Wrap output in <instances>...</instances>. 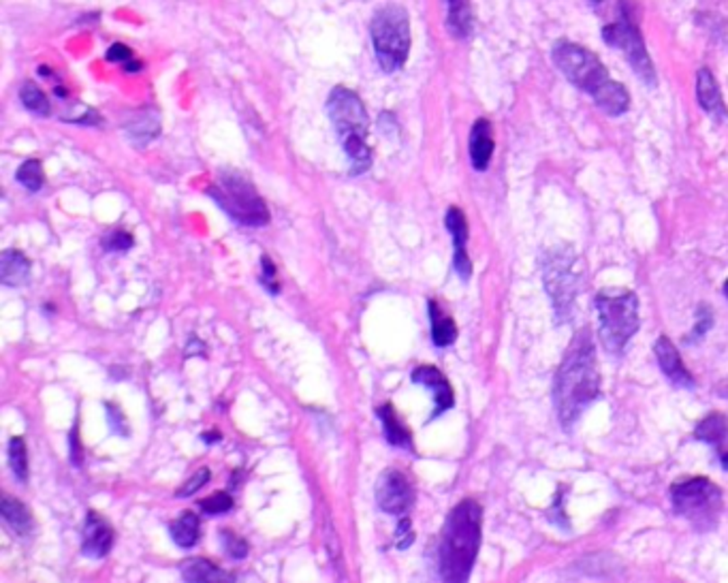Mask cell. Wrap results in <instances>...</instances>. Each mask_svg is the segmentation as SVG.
Instances as JSON below:
<instances>
[{"label": "cell", "instance_id": "obj_1", "mask_svg": "<svg viewBox=\"0 0 728 583\" xmlns=\"http://www.w3.org/2000/svg\"><path fill=\"white\" fill-rule=\"evenodd\" d=\"M598 382L600 376L592 331L579 329L555 374L553 399L566 430L575 426L583 410L598 396Z\"/></svg>", "mask_w": 728, "mask_h": 583}, {"label": "cell", "instance_id": "obj_2", "mask_svg": "<svg viewBox=\"0 0 728 583\" xmlns=\"http://www.w3.org/2000/svg\"><path fill=\"white\" fill-rule=\"evenodd\" d=\"M481 524L483 508L474 500H462L449 513L438 547V573L443 581H468L481 547Z\"/></svg>", "mask_w": 728, "mask_h": 583}, {"label": "cell", "instance_id": "obj_3", "mask_svg": "<svg viewBox=\"0 0 728 583\" xmlns=\"http://www.w3.org/2000/svg\"><path fill=\"white\" fill-rule=\"evenodd\" d=\"M327 113H329L334 129L340 135L342 148L351 161L353 174H364L372 165V150L368 146L370 120L364 103L353 90L337 88L331 90L327 99Z\"/></svg>", "mask_w": 728, "mask_h": 583}, {"label": "cell", "instance_id": "obj_4", "mask_svg": "<svg viewBox=\"0 0 728 583\" xmlns=\"http://www.w3.org/2000/svg\"><path fill=\"white\" fill-rule=\"evenodd\" d=\"M600 318V342L611 355H620L639 331V297L628 289H603L596 295Z\"/></svg>", "mask_w": 728, "mask_h": 583}, {"label": "cell", "instance_id": "obj_5", "mask_svg": "<svg viewBox=\"0 0 728 583\" xmlns=\"http://www.w3.org/2000/svg\"><path fill=\"white\" fill-rule=\"evenodd\" d=\"M218 208H222L235 222L246 227H265L269 222V210L265 199L256 193L248 178L235 171L220 174V180L210 188Z\"/></svg>", "mask_w": 728, "mask_h": 583}, {"label": "cell", "instance_id": "obj_6", "mask_svg": "<svg viewBox=\"0 0 728 583\" xmlns=\"http://www.w3.org/2000/svg\"><path fill=\"white\" fill-rule=\"evenodd\" d=\"M670 500L678 516L698 530H712L722 511V491L705 477H692L670 488Z\"/></svg>", "mask_w": 728, "mask_h": 583}, {"label": "cell", "instance_id": "obj_7", "mask_svg": "<svg viewBox=\"0 0 728 583\" xmlns=\"http://www.w3.org/2000/svg\"><path fill=\"white\" fill-rule=\"evenodd\" d=\"M372 43L376 58L387 73H395L404 67L410 51V24L402 7L381 9L372 22Z\"/></svg>", "mask_w": 728, "mask_h": 583}, {"label": "cell", "instance_id": "obj_8", "mask_svg": "<svg viewBox=\"0 0 728 583\" xmlns=\"http://www.w3.org/2000/svg\"><path fill=\"white\" fill-rule=\"evenodd\" d=\"M620 20L613 22V24L603 31L605 41L613 45V48L622 49L630 65H633L636 76L643 79L645 84L653 85L656 84V71H653L652 58L645 49L643 37L639 32V24H636L639 15H636L634 0H620Z\"/></svg>", "mask_w": 728, "mask_h": 583}, {"label": "cell", "instance_id": "obj_9", "mask_svg": "<svg viewBox=\"0 0 728 583\" xmlns=\"http://www.w3.org/2000/svg\"><path fill=\"white\" fill-rule=\"evenodd\" d=\"M555 67L564 73V77L581 88L583 93L594 94L605 82H609V73L592 51L575 43H560L553 49Z\"/></svg>", "mask_w": 728, "mask_h": 583}, {"label": "cell", "instance_id": "obj_10", "mask_svg": "<svg viewBox=\"0 0 728 583\" xmlns=\"http://www.w3.org/2000/svg\"><path fill=\"white\" fill-rule=\"evenodd\" d=\"M544 284L553 300V308L558 312L560 321H564L571 314V306L575 304V295L579 287V274L575 270V253L555 250L544 261Z\"/></svg>", "mask_w": 728, "mask_h": 583}, {"label": "cell", "instance_id": "obj_11", "mask_svg": "<svg viewBox=\"0 0 728 583\" xmlns=\"http://www.w3.org/2000/svg\"><path fill=\"white\" fill-rule=\"evenodd\" d=\"M376 505L389 516H406L415 505V488L402 471L387 468L378 477L376 483Z\"/></svg>", "mask_w": 728, "mask_h": 583}, {"label": "cell", "instance_id": "obj_12", "mask_svg": "<svg viewBox=\"0 0 728 583\" xmlns=\"http://www.w3.org/2000/svg\"><path fill=\"white\" fill-rule=\"evenodd\" d=\"M113 545V528L105 517H101L96 511H88L84 522L82 533V553L85 558L101 560L112 552Z\"/></svg>", "mask_w": 728, "mask_h": 583}, {"label": "cell", "instance_id": "obj_13", "mask_svg": "<svg viewBox=\"0 0 728 583\" xmlns=\"http://www.w3.org/2000/svg\"><path fill=\"white\" fill-rule=\"evenodd\" d=\"M412 382H417V385H423L426 389H429L434 396V413H432V419L436 417H440L446 410L451 408L453 404H455V396H453V387L449 385V381L445 379V374L440 372L438 368H434V365H418V368L412 372Z\"/></svg>", "mask_w": 728, "mask_h": 583}, {"label": "cell", "instance_id": "obj_14", "mask_svg": "<svg viewBox=\"0 0 728 583\" xmlns=\"http://www.w3.org/2000/svg\"><path fill=\"white\" fill-rule=\"evenodd\" d=\"M445 225L449 229L453 246H455V256H453V265H455V272L460 274V278L468 280L472 276V261L466 253V242H468V222L466 216L460 208H449L446 211Z\"/></svg>", "mask_w": 728, "mask_h": 583}, {"label": "cell", "instance_id": "obj_15", "mask_svg": "<svg viewBox=\"0 0 728 583\" xmlns=\"http://www.w3.org/2000/svg\"><path fill=\"white\" fill-rule=\"evenodd\" d=\"M653 351H656V359H658V363H661L662 372L667 374V379L670 382H675V385H679V387H688V389H692L697 385V381L692 379V374L688 372L684 362H681L679 351L673 346V342H670L667 336H661V338H658Z\"/></svg>", "mask_w": 728, "mask_h": 583}, {"label": "cell", "instance_id": "obj_16", "mask_svg": "<svg viewBox=\"0 0 728 583\" xmlns=\"http://www.w3.org/2000/svg\"><path fill=\"white\" fill-rule=\"evenodd\" d=\"M491 157H494V135H491L490 120L479 118L474 122L472 133H470V161L477 171H485L490 167Z\"/></svg>", "mask_w": 728, "mask_h": 583}, {"label": "cell", "instance_id": "obj_17", "mask_svg": "<svg viewBox=\"0 0 728 583\" xmlns=\"http://www.w3.org/2000/svg\"><path fill=\"white\" fill-rule=\"evenodd\" d=\"M697 96H698V103H701V107L709 113V116H714L715 120L728 118V112L724 107V101H722L718 82H715V77L712 76L709 68H701V71H698Z\"/></svg>", "mask_w": 728, "mask_h": 583}, {"label": "cell", "instance_id": "obj_18", "mask_svg": "<svg viewBox=\"0 0 728 583\" xmlns=\"http://www.w3.org/2000/svg\"><path fill=\"white\" fill-rule=\"evenodd\" d=\"M31 261L20 250H4L0 256V283L4 287H24L31 278Z\"/></svg>", "mask_w": 728, "mask_h": 583}, {"label": "cell", "instance_id": "obj_19", "mask_svg": "<svg viewBox=\"0 0 728 583\" xmlns=\"http://www.w3.org/2000/svg\"><path fill=\"white\" fill-rule=\"evenodd\" d=\"M182 579L188 583H229L235 581V577L227 570H222L220 567H216L214 562L205 558H193L186 560L180 569Z\"/></svg>", "mask_w": 728, "mask_h": 583}, {"label": "cell", "instance_id": "obj_20", "mask_svg": "<svg viewBox=\"0 0 728 583\" xmlns=\"http://www.w3.org/2000/svg\"><path fill=\"white\" fill-rule=\"evenodd\" d=\"M376 417L382 423V432H385V438L389 440V444L393 447H400L404 451H415V444H412V432L404 426L402 419H400L398 413L391 404L381 406L376 410Z\"/></svg>", "mask_w": 728, "mask_h": 583}, {"label": "cell", "instance_id": "obj_21", "mask_svg": "<svg viewBox=\"0 0 728 583\" xmlns=\"http://www.w3.org/2000/svg\"><path fill=\"white\" fill-rule=\"evenodd\" d=\"M592 96H594L596 105H598L603 112L609 113V116H622V113H626L630 107L628 90L624 88L622 84L613 82V79H609V82H605L603 85H600V88L596 90Z\"/></svg>", "mask_w": 728, "mask_h": 583}, {"label": "cell", "instance_id": "obj_22", "mask_svg": "<svg viewBox=\"0 0 728 583\" xmlns=\"http://www.w3.org/2000/svg\"><path fill=\"white\" fill-rule=\"evenodd\" d=\"M0 513H3L4 524H7L17 536H28L34 530V519L22 500L11 498V496H3Z\"/></svg>", "mask_w": 728, "mask_h": 583}, {"label": "cell", "instance_id": "obj_23", "mask_svg": "<svg viewBox=\"0 0 728 583\" xmlns=\"http://www.w3.org/2000/svg\"><path fill=\"white\" fill-rule=\"evenodd\" d=\"M169 534L177 547L191 550V547L197 545L199 536H202V522H199V517L194 513L186 511L169 525Z\"/></svg>", "mask_w": 728, "mask_h": 583}, {"label": "cell", "instance_id": "obj_24", "mask_svg": "<svg viewBox=\"0 0 728 583\" xmlns=\"http://www.w3.org/2000/svg\"><path fill=\"white\" fill-rule=\"evenodd\" d=\"M429 321H432V342L438 348L451 346L457 340V325L451 317L440 310V306L432 300L427 304Z\"/></svg>", "mask_w": 728, "mask_h": 583}, {"label": "cell", "instance_id": "obj_25", "mask_svg": "<svg viewBox=\"0 0 728 583\" xmlns=\"http://www.w3.org/2000/svg\"><path fill=\"white\" fill-rule=\"evenodd\" d=\"M695 438L703 440V443H712L715 447L728 443V419L720 413L705 417V419L697 426Z\"/></svg>", "mask_w": 728, "mask_h": 583}, {"label": "cell", "instance_id": "obj_26", "mask_svg": "<svg viewBox=\"0 0 728 583\" xmlns=\"http://www.w3.org/2000/svg\"><path fill=\"white\" fill-rule=\"evenodd\" d=\"M9 466H11V471H13L17 481L20 483L28 481L26 440L22 436H13L9 440Z\"/></svg>", "mask_w": 728, "mask_h": 583}, {"label": "cell", "instance_id": "obj_27", "mask_svg": "<svg viewBox=\"0 0 728 583\" xmlns=\"http://www.w3.org/2000/svg\"><path fill=\"white\" fill-rule=\"evenodd\" d=\"M15 180L20 182V184L24 186L26 191H31V193L41 191L43 184H45L43 165L39 161H34V158H31V161H26V163H22V167L17 169V174H15Z\"/></svg>", "mask_w": 728, "mask_h": 583}, {"label": "cell", "instance_id": "obj_28", "mask_svg": "<svg viewBox=\"0 0 728 583\" xmlns=\"http://www.w3.org/2000/svg\"><path fill=\"white\" fill-rule=\"evenodd\" d=\"M449 4V28L457 37H466L470 31L468 0H446Z\"/></svg>", "mask_w": 728, "mask_h": 583}, {"label": "cell", "instance_id": "obj_29", "mask_svg": "<svg viewBox=\"0 0 728 583\" xmlns=\"http://www.w3.org/2000/svg\"><path fill=\"white\" fill-rule=\"evenodd\" d=\"M20 99L24 103V107L28 112L37 113V116H49V101L48 96L43 94L41 88H37L34 84H24L22 88Z\"/></svg>", "mask_w": 728, "mask_h": 583}, {"label": "cell", "instance_id": "obj_30", "mask_svg": "<svg viewBox=\"0 0 728 583\" xmlns=\"http://www.w3.org/2000/svg\"><path fill=\"white\" fill-rule=\"evenodd\" d=\"M220 539H222V547H225L229 558L244 560L246 556H248V543H246V539H242L239 534L231 533V530H222Z\"/></svg>", "mask_w": 728, "mask_h": 583}, {"label": "cell", "instance_id": "obj_31", "mask_svg": "<svg viewBox=\"0 0 728 583\" xmlns=\"http://www.w3.org/2000/svg\"><path fill=\"white\" fill-rule=\"evenodd\" d=\"M233 498L227 494V491H216V494H211L210 498H205L199 502V507L203 508V513H208V516H220V513H229L233 508Z\"/></svg>", "mask_w": 728, "mask_h": 583}, {"label": "cell", "instance_id": "obj_32", "mask_svg": "<svg viewBox=\"0 0 728 583\" xmlns=\"http://www.w3.org/2000/svg\"><path fill=\"white\" fill-rule=\"evenodd\" d=\"M261 267H263V272H261V276H259V283L269 291V293H280L276 265H274L272 259H269L267 255L261 256Z\"/></svg>", "mask_w": 728, "mask_h": 583}, {"label": "cell", "instance_id": "obj_33", "mask_svg": "<svg viewBox=\"0 0 728 583\" xmlns=\"http://www.w3.org/2000/svg\"><path fill=\"white\" fill-rule=\"evenodd\" d=\"M210 477H211V472L208 471V468H202V471H197L193 474L191 479H188V481L182 485L180 489H177V498H186V496H193L194 491H199L203 488V485H208L210 483Z\"/></svg>", "mask_w": 728, "mask_h": 583}, {"label": "cell", "instance_id": "obj_34", "mask_svg": "<svg viewBox=\"0 0 728 583\" xmlns=\"http://www.w3.org/2000/svg\"><path fill=\"white\" fill-rule=\"evenodd\" d=\"M412 543H415V530H412V522L406 516H402L398 528H395V547H398V550H409Z\"/></svg>", "mask_w": 728, "mask_h": 583}, {"label": "cell", "instance_id": "obj_35", "mask_svg": "<svg viewBox=\"0 0 728 583\" xmlns=\"http://www.w3.org/2000/svg\"><path fill=\"white\" fill-rule=\"evenodd\" d=\"M130 246H133V238H130V233H124V231L112 233V236L105 239L107 250H129Z\"/></svg>", "mask_w": 728, "mask_h": 583}, {"label": "cell", "instance_id": "obj_36", "mask_svg": "<svg viewBox=\"0 0 728 583\" xmlns=\"http://www.w3.org/2000/svg\"><path fill=\"white\" fill-rule=\"evenodd\" d=\"M107 417H109V421H112V426H113V432H122V434H129V430H126V421H124V417H122V413H120V410L116 408V406L113 404H107Z\"/></svg>", "mask_w": 728, "mask_h": 583}, {"label": "cell", "instance_id": "obj_37", "mask_svg": "<svg viewBox=\"0 0 728 583\" xmlns=\"http://www.w3.org/2000/svg\"><path fill=\"white\" fill-rule=\"evenodd\" d=\"M709 327H712V312H707V308H701L698 310V325L695 329V336H703Z\"/></svg>", "mask_w": 728, "mask_h": 583}, {"label": "cell", "instance_id": "obj_38", "mask_svg": "<svg viewBox=\"0 0 728 583\" xmlns=\"http://www.w3.org/2000/svg\"><path fill=\"white\" fill-rule=\"evenodd\" d=\"M71 449H73V453H71V460L76 462V464H79V430L77 427H73V434H71Z\"/></svg>", "mask_w": 728, "mask_h": 583}, {"label": "cell", "instance_id": "obj_39", "mask_svg": "<svg viewBox=\"0 0 728 583\" xmlns=\"http://www.w3.org/2000/svg\"><path fill=\"white\" fill-rule=\"evenodd\" d=\"M715 391H718L720 398H728V379L722 381L718 387H715Z\"/></svg>", "mask_w": 728, "mask_h": 583}, {"label": "cell", "instance_id": "obj_40", "mask_svg": "<svg viewBox=\"0 0 728 583\" xmlns=\"http://www.w3.org/2000/svg\"><path fill=\"white\" fill-rule=\"evenodd\" d=\"M722 468H724V471H728V453L722 457Z\"/></svg>", "mask_w": 728, "mask_h": 583}, {"label": "cell", "instance_id": "obj_41", "mask_svg": "<svg viewBox=\"0 0 728 583\" xmlns=\"http://www.w3.org/2000/svg\"><path fill=\"white\" fill-rule=\"evenodd\" d=\"M724 295H726V300H728V280L724 283Z\"/></svg>", "mask_w": 728, "mask_h": 583}, {"label": "cell", "instance_id": "obj_42", "mask_svg": "<svg viewBox=\"0 0 728 583\" xmlns=\"http://www.w3.org/2000/svg\"><path fill=\"white\" fill-rule=\"evenodd\" d=\"M592 3H603V0H592Z\"/></svg>", "mask_w": 728, "mask_h": 583}]
</instances>
